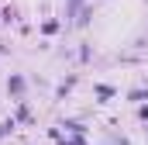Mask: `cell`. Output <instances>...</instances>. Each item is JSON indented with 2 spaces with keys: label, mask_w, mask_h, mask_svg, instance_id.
I'll list each match as a JSON object with an SVG mask.
<instances>
[]
</instances>
